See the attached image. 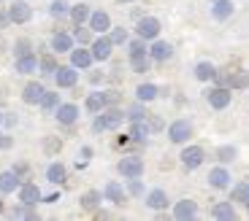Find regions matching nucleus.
Returning a JSON list of instances; mask_svg holds the SVG:
<instances>
[{
  "label": "nucleus",
  "instance_id": "f257e3e1",
  "mask_svg": "<svg viewBox=\"0 0 249 221\" xmlns=\"http://www.w3.org/2000/svg\"><path fill=\"white\" fill-rule=\"evenodd\" d=\"M124 122V113L117 108V105H106L100 110V116L92 122V132H106V129H117L119 124Z\"/></svg>",
  "mask_w": 249,
  "mask_h": 221
},
{
  "label": "nucleus",
  "instance_id": "f03ea898",
  "mask_svg": "<svg viewBox=\"0 0 249 221\" xmlns=\"http://www.w3.org/2000/svg\"><path fill=\"white\" fill-rule=\"evenodd\" d=\"M217 86H228V89H247L249 86V73L247 70H233V73H214Z\"/></svg>",
  "mask_w": 249,
  "mask_h": 221
},
{
  "label": "nucleus",
  "instance_id": "7ed1b4c3",
  "mask_svg": "<svg viewBox=\"0 0 249 221\" xmlns=\"http://www.w3.org/2000/svg\"><path fill=\"white\" fill-rule=\"evenodd\" d=\"M233 89H228V86H214V89H209L206 92V100H209V105H212L214 110H225L228 105H231L233 100Z\"/></svg>",
  "mask_w": 249,
  "mask_h": 221
},
{
  "label": "nucleus",
  "instance_id": "20e7f679",
  "mask_svg": "<svg viewBox=\"0 0 249 221\" xmlns=\"http://www.w3.org/2000/svg\"><path fill=\"white\" fill-rule=\"evenodd\" d=\"M136 32H138V38H143V41H155V38L160 35V19H155V16H141V19H138Z\"/></svg>",
  "mask_w": 249,
  "mask_h": 221
},
{
  "label": "nucleus",
  "instance_id": "39448f33",
  "mask_svg": "<svg viewBox=\"0 0 249 221\" xmlns=\"http://www.w3.org/2000/svg\"><path fill=\"white\" fill-rule=\"evenodd\" d=\"M181 165L187 167V170H195V167H200L203 165V159H206V151L200 146H187L184 151H181Z\"/></svg>",
  "mask_w": 249,
  "mask_h": 221
},
{
  "label": "nucleus",
  "instance_id": "423d86ee",
  "mask_svg": "<svg viewBox=\"0 0 249 221\" xmlns=\"http://www.w3.org/2000/svg\"><path fill=\"white\" fill-rule=\"evenodd\" d=\"M168 138H171V143H184V141H190V138H193V124L187 122V119L174 122V124L168 127Z\"/></svg>",
  "mask_w": 249,
  "mask_h": 221
},
{
  "label": "nucleus",
  "instance_id": "0eeeda50",
  "mask_svg": "<svg viewBox=\"0 0 249 221\" xmlns=\"http://www.w3.org/2000/svg\"><path fill=\"white\" fill-rule=\"evenodd\" d=\"M117 170H119V175H124V178H141L143 162L138 159V157H124V159L117 165Z\"/></svg>",
  "mask_w": 249,
  "mask_h": 221
},
{
  "label": "nucleus",
  "instance_id": "6e6552de",
  "mask_svg": "<svg viewBox=\"0 0 249 221\" xmlns=\"http://www.w3.org/2000/svg\"><path fill=\"white\" fill-rule=\"evenodd\" d=\"M8 16H11V22H17V25H25V22H30L33 11L25 0H17V3H11V8H8Z\"/></svg>",
  "mask_w": 249,
  "mask_h": 221
},
{
  "label": "nucleus",
  "instance_id": "1a4fd4ad",
  "mask_svg": "<svg viewBox=\"0 0 249 221\" xmlns=\"http://www.w3.org/2000/svg\"><path fill=\"white\" fill-rule=\"evenodd\" d=\"M111 49H114V41L103 35V38H95V41H92V49H89V51H92L95 60L103 62V60H108V57H111Z\"/></svg>",
  "mask_w": 249,
  "mask_h": 221
},
{
  "label": "nucleus",
  "instance_id": "9d476101",
  "mask_svg": "<svg viewBox=\"0 0 249 221\" xmlns=\"http://www.w3.org/2000/svg\"><path fill=\"white\" fill-rule=\"evenodd\" d=\"M44 84H38V81H30V84L22 89V100H25L27 105H41V97H44Z\"/></svg>",
  "mask_w": 249,
  "mask_h": 221
},
{
  "label": "nucleus",
  "instance_id": "9b49d317",
  "mask_svg": "<svg viewBox=\"0 0 249 221\" xmlns=\"http://www.w3.org/2000/svg\"><path fill=\"white\" fill-rule=\"evenodd\" d=\"M54 81H57V86H62V89H71V86H76V81H79V73H76L73 65H71V68H57L54 70Z\"/></svg>",
  "mask_w": 249,
  "mask_h": 221
},
{
  "label": "nucleus",
  "instance_id": "f8f14e48",
  "mask_svg": "<svg viewBox=\"0 0 249 221\" xmlns=\"http://www.w3.org/2000/svg\"><path fill=\"white\" fill-rule=\"evenodd\" d=\"M19 203L30 205V208L41 203V191H38V186L36 184H22L19 186Z\"/></svg>",
  "mask_w": 249,
  "mask_h": 221
},
{
  "label": "nucleus",
  "instance_id": "ddd939ff",
  "mask_svg": "<svg viewBox=\"0 0 249 221\" xmlns=\"http://www.w3.org/2000/svg\"><path fill=\"white\" fill-rule=\"evenodd\" d=\"M54 116L60 124H76V119H79V108H76L73 103H65V105H57L54 108Z\"/></svg>",
  "mask_w": 249,
  "mask_h": 221
},
{
  "label": "nucleus",
  "instance_id": "4468645a",
  "mask_svg": "<svg viewBox=\"0 0 249 221\" xmlns=\"http://www.w3.org/2000/svg\"><path fill=\"white\" fill-rule=\"evenodd\" d=\"M171 54H174V46H171V43H165V41H155L149 46V60H155V62L171 60Z\"/></svg>",
  "mask_w": 249,
  "mask_h": 221
},
{
  "label": "nucleus",
  "instance_id": "2eb2a0df",
  "mask_svg": "<svg viewBox=\"0 0 249 221\" xmlns=\"http://www.w3.org/2000/svg\"><path fill=\"white\" fill-rule=\"evenodd\" d=\"M209 186L212 189H228L231 186V173L225 170V167H214L209 173Z\"/></svg>",
  "mask_w": 249,
  "mask_h": 221
},
{
  "label": "nucleus",
  "instance_id": "dca6fc26",
  "mask_svg": "<svg viewBox=\"0 0 249 221\" xmlns=\"http://www.w3.org/2000/svg\"><path fill=\"white\" fill-rule=\"evenodd\" d=\"M233 0H214V8H212V16L217 19V22H225V19L233 16Z\"/></svg>",
  "mask_w": 249,
  "mask_h": 221
},
{
  "label": "nucleus",
  "instance_id": "f3484780",
  "mask_svg": "<svg viewBox=\"0 0 249 221\" xmlns=\"http://www.w3.org/2000/svg\"><path fill=\"white\" fill-rule=\"evenodd\" d=\"M108 27H111V19H108L106 11H92V14H89V30L106 32Z\"/></svg>",
  "mask_w": 249,
  "mask_h": 221
},
{
  "label": "nucleus",
  "instance_id": "a211bd4d",
  "mask_svg": "<svg viewBox=\"0 0 249 221\" xmlns=\"http://www.w3.org/2000/svg\"><path fill=\"white\" fill-rule=\"evenodd\" d=\"M92 60L95 57L89 49H71V65H73V68H89Z\"/></svg>",
  "mask_w": 249,
  "mask_h": 221
},
{
  "label": "nucleus",
  "instance_id": "6ab92c4d",
  "mask_svg": "<svg viewBox=\"0 0 249 221\" xmlns=\"http://www.w3.org/2000/svg\"><path fill=\"white\" fill-rule=\"evenodd\" d=\"M195 216H198V205H195L193 200H181V203H176L174 219H195Z\"/></svg>",
  "mask_w": 249,
  "mask_h": 221
},
{
  "label": "nucleus",
  "instance_id": "aec40b11",
  "mask_svg": "<svg viewBox=\"0 0 249 221\" xmlns=\"http://www.w3.org/2000/svg\"><path fill=\"white\" fill-rule=\"evenodd\" d=\"M19 189V178H17V170H6L0 173V191L3 194H11V191Z\"/></svg>",
  "mask_w": 249,
  "mask_h": 221
},
{
  "label": "nucleus",
  "instance_id": "412c9836",
  "mask_svg": "<svg viewBox=\"0 0 249 221\" xmlns=\"http://www.w3.org/2000/svg\"><path fill=\"white\" fill-rule=\"evenodd\" d=\"M36 68H38V60L33 57V51H30V54H22V57H17V73H22V76H30V73H36Z\"/></svg>",
  "mask_w": 249,
  "mask_h": 221
},
{
  "label": "nucleus",
  "instance_id": "4be33fe9",
  "mask_svg": "<svg viewBox=\"0 0 249 221\" xmlns=\"http://www.w3.org/2000/svg\"><path fill=\"white\" fill-rule=\"evenodd\" d=\"M146 205L155 210H162V208H168V194L162 189H152L149 194H146Z\"/></svg>",
  "mask_w": 249,
  "mask_h": 221
},
{
  "label": "nucleus",
  "instance_id": "5701e85b",
  "mask_svg": "<svg viewBox=\"0 0 249 221\" xmlns=\"http://www.w3.org/2000/svg\"><path fill=\"white\" fill-rule=\"evenodd\" d=\"M149 132H152L149 122H146V119H138V122H133L130 135H127V138H133V141H146V135H149Z\"/></svg>",
  "mask_w": 249,
  "mask_h": 221
},
{
  "label": "nucleus",
  "instance_id": "b1692460",
  "mask_svg": "<svg viewBox=\"0 0 249 221\" xmlns=\"http://www.w3.org/2000/svg\"><path fill=\"white\" fill-rule=\"evenodd\" d=\"M52 49L54 51H71L73 49V35H68V32H57V35L52 38Z\"/></svg>",
  "mask_w": 249,
  "mask_h": 221
},
{
  "label": "nucleus",
  "instance_id": "393cba45",
  "mask_svg": "<svg viewBox=\"0 0 249 221\" xmlns=\"http://www.w3.org/2000/svg\"><path fill=\"white\" fill-rule=\"evenodd\" d=\"M103 108H106V92L87 95V110H89V113H100Z\"/></svg>",
  "mask_w": 249,
  "mask_h": 221
},
{
  "label": "nucleus",
  "instance_id": "a878e982",
  "mask_svg": "<svg viewBox=\"0 0 249 221\" xmlns=\"http://www.w3.org/2000/svg\"><path fill=\"white\" fill-rule=\"evenodd\" d=\"M106 197L111 200V203H117V205H124V200H127V197H124V189L117 184V181H108L106 184Z\"/></svg>",
  "mask_w": 249,
  "mask_h": 221
},
{
  "label": "nucleus",
  "instance_id": "bb28decb",
  "mask_svg": "<svg viewBox=\"0 0 249 221\" xmlns=\"http://www.w3.org/2000/svg\"><path fill=\"white\" fill-rule=\"evenodd\" d=\"M71 19H73V25H84L89 19V6L87 3H76L71 6Z\"/></svg>",
  "mask_w": 249,
  "mask_h": 221
},
{
  "label": "nucleus",
  "instance_id": "cd10ccee",
  "mask_svg": "<svg viewBox=\"0 0 249 221\" xmlns=\"http://www.w3.org/2000/svg\"><path fill=\"white\" fill-rule=\"evenodd\" d=\"M214 73H217V68L212 62H198L195 65V79L198 81H214Z\"/></svg>",
  "mask_w": 249,
  "mask_h": 221
},
{
  "label": "nucleus",
  "instance_id": "c85d7f7f",
  "mask_svg": "<svg viewBox=\"0 0 249 221\" xmlns=\"http://www.w3.org/2000/svg\"><path fill=\"white\" fill-rule=\"evenodd\" d=\"M157 95H160V89H157L155 84H141L136 89V100H141V103H149V100H155Z\"/></svg>",
  "mask_w": 249,
  "mask_h": 221
},
{
  "label": "nucleus",
  "instance_id": "c756f323",
  "mask_svg": "<svg viewBox=\"0 0 249 221\" xmlns=\"http://www.w3.org/2000/svg\"><path fill=\"white\" fill-rule=\"evenodd\" d=\"M212 216L214 219H228L231 221V219H236V208H233L231 203H217L212 208Z\"/></svg>",
  "mask_w": 249,
  "mask_h": 221
},
{
  "label": "nucleus",
  "instance_id": "7c9ffc66",
  "mask_svg": "<svg viewBox=\"0 0 249 221\" xmlns=\"http://www.w3.org/2000/svg\"><path fill=\"white\" fill-rule=\"evenodd\" d=\"M130 60H141V57H149V49H146V43H143V38H136V41H130Z\"/></svg>",
  "mask_w": 249,
  "mask_h": 221
},
{
  "label": "nucleus",
  "instance_id": "2f4dec72",
  "mask_svg": "<svg viewBox=\"0 0 249 221\" xmlns=\"http://www.w3.org/2000/svg\"><path fill=\"white\" fill-rule=\"evenodd\" d=\"M233 200H236V203H241L244 208L249 210V181H244V184H238L236 189H233Z\"/></svg>",
  "mask_w": 249,
  "mask_h": 221
},
{
  "label": "nucleus",
  "instance_id": "473e14b6",
  "mask_svg": "<svg viewBox=\"0 0 249 221\" xmlns=\"http://www.w3.org/2000/svg\"><path fill=\"white\" fill-rule=\"evenodd\" d=\"M46 178H49L52 184H62V181H65V167H62L60 162L49 165V170H46Z\"/></svg>",
  "mask_w": 249,
  "mask_h": 221
},
{
  "label": "nucleus",
  "instance_id": "72a5a7b5",
  "mask_svg": "<svg viewBox=\"0 0 249 221\" xmlns=\"http://www.w3.org/2000/svg\"><path fill=\"white\" fill-rule=\"evenodd\" d=\"M124 119H130V122H138V119H146V110H143V103H141V100H136V103H133L130 108H127Z\"/></svg>",
  "mask_w": 249,
  "mask_h": 221
},
{
  "label": "nucleus",
  "instance_id": "f704fd0d",
  "mask_svg": "<svg viewBox=\"0 0 249 221\" xmlns=\"http://www.w3.org/2000/svg\"><path fill=\"white\" fill-rule=\"evenodd\" d=\"M100 205V194L98 191H87V194H81V208L84 210H95Z\"/></svg>",
  "mask_w": 249,
  "mask_h": 221
},
{
  "label": "nucleus",
  "instance_id": "c9c22d12",
  "mask_svg": "<svg viewBox=\"0 0 249 221\" xmlns=\"http://www.w3.org/2000/svg\"><path fill=\"white\" fill-rule=\"evenodd\" d=\"M49 14L54 19H60V16H65V14H71V6L65 3V0H54V3L49 6Z\"/></svg>",
  "mask_w": 249,
  "mask_h": 221
},
{
  "label": "nucleus",
  "instance_id": "e433bc0d",
  "mask_svg": "<svg viewBox=\"0 0 249 221\" xmlns=\"http://www.w3.org/2000/svg\"><path fill=\"white\" fill-rule=\"evenodd\" d=\"M57 105H60V95L44 92V97H41V108H44V110H54Z\"/></svg>",
  "mask_w": 249,
  "mask_h": 221
},
{
  "label": "nucleus",
  "instance_id": "4c0bfd02",
  "mask_svg": "<svg viewBox=\"0 0 249 221\" xmlns=\"http://www.w3.org/2000/svg\"><path fill=\"white\" fill-rule=\"evenodd\" d=\"M38 65H41V70H44V76H52L54 73L57 68H60V65H57V60L52 54H46V57H41V62H38Z\"/></svg>",
  "mask_w": 249,
  "mask_h": 221
},
{
  "label": "nucleus",
  "instance_id": "58836bf2",
  "mask_svg": "<svg viewBox=\"0 0 249 221\" xmlns=\"http://www.w3.org/2000/svg\"><path fill=\"white\" fill-rule=\"evenodd\" d=\"M236 146H222V148H219V151H217V159L219 162H233V159H236Z\"/></svg>",
  "mask_w": 249,
  "mask_h": 221
},
{
  "label": "nucleus",
  "instance_id": "ea45409f",
  "mask_svg": "<svg viewBox=\"0 0 249 221\" xmlns=\"http://www.w3.org/2000/svg\"><path fill=\"white\" fill-rule=\"evenodd\" d=\"M14 49H17V57H22V54H30V51H33V43L27 41V38H19Z\"/></svg>",
  "mask_w": 249,
  "mask_h": 221
},
{
  "label": "nucleus",
  "instance_id": "a19ab883",
  "mask_svg": "<svg viewBox=\"0 0 249 221\" xmlns=\"http://www.w3.org/2000/svg\"><path fill=\"white\" fill-rule=\"evenodd\" d=\"M130 68L136 70V73H146V70H149V60H146V57H141V60H130Z\"/></svg>",
  "mask_w": 249,
  "mask_h": 221
},
{
  "label": "nucleus",
  "instance_id": "79ce46f5",
  "mask_svg": "<svg viewBox=\"0 0 249 221\" xmlns=\"http://www.w3.org/2000/svg\"><path fill=\"white\" fill-rule=\"evenodd\" d=\"M76 38H79L81 43H89V41H92V32H89L84 25H76Z\"/></svg>",
  "mask_w": 249,
  "mask_h": 221
},
{
  "label": "nucleus",
  "instance_id": "37998d69",
  "mask_svg": "<svg viewBox=\"0 0 249 221\" xmlns=\"http://www.w3.org/2000/svg\"><path fill=\"white\" fill-rule=\"evenodd\" d=\"M114 41V46H117V43H124L127 41V30H122V27H117V30H111V35H108Z\"/></svg>",
  "mask_w": 249,
  "mask_h": 221
},
{
  "label": "nucleus",
  "instance_id": "c03bdc74",
  "mask_svg": "<svg viewBox=\"0 0 249 221\" xmlns=\"http://www.w3.org/2000/svg\"><path fill=\"white\" fill-rule=\"evenodd\" d=\"M130 194H133V197L143 194V184H141L138 178H130Z\"/></svg>",
  "mask_w": 249,
  "mask_h": 221
},
{
  "label": "nucleus",
  "instance_id": "a18cd8bd",
  "mask_svg": "<svg viewBox=\"0 0 249 221\" xmlns=\"http://www.w3.org/2000/svg\"><path fill=\"white\" fill-rule=\"evenodd\" d=\"M119 103V92H106V105H117Z\"/></svg>",
  "mask_w": 249,
  "mask_h": 221
},
{
  "label": "nucleus",
  "instance_id": "49530a36",
  "mask_svg": "<svg viewBox=\"0 0 249 221\" xmlns=\"http://www.w3.org/2000/svg\"><path fill=\"white\" fill-rule=\"evenodd\" d=\"M8 22H11V16H8V14H3V11H0V30H3V27H6Z\"/></svg>",
  "mask_w": 249,
  "mask_h": 221
},
{
  "label": "nucleus",
  "instance_id": "de8ad7c7",
  "mask_svg": "<svg viewBox=\"0 0 249 221\" xmlns=\"http://www.w3.org/2000/svg\"><path fill=\"white\" fill-rule=\"evenodd\" d=\"M89 81H92V84H98V81H103V73H100V70H95V73H89Z\"/></svg>",
  "mask_w": 249,
  "mask_h": 221
},
{
  "label": "nucleus",
  "instance_id": "09e8293b",
  "mask_svg": "<svg viewBox=\"0 0 249 221\" xmlns=\"http://www.w3.org/2000/svg\"><path fill=\"white\" fill-rule=\"evenodd\" d=\"M57 146H60V143H57V141H49V143H46V151H54Z\"/></svg>",
  "mask_w": 249,
  "mask_h": 221
},
{
  "label": "nucleus",
  "instance_id": "8fccbe9b",
  "mask_svg": "<svg viewBox=\"0 0 249 221\" xmlns=\"http://www.w3.org/2000/svg\"><path fill=\"white\" fill-rule=\"evenodd\" d=\"M117 3H130V0H117Z\"/></svg>",
  "mask_w": 249,
  "mask_h": 221
},
{
  "label": "nucleus",
  "instance_id": "3c124183",
  "mask_svg": "<svg viewBox=\"0 0 249 221\" xmlns=\"http://www.w3.org/2000/svg\"><path fill=\"white\" fill-rule=\"evenodd\" d=\"M0 122H3V116H0Z\"/></svg>",
  "mask_w": 249,
  "mask_h": 221
},
{
  "label": "nucleus",
  "instance_id": "603ef678",
  "mask_svg": "<svg viewBox=\"0 0 249 221\" xmlns=\"http://www.w3.org/2000/svg\"><path fill=\"white\" fill-rule=\"evenodd\" d=\"M0 208H3V203H0Z\"/></svg>",
  "mask_w": 249,
  "mask_h": 221
}]
</instances>
